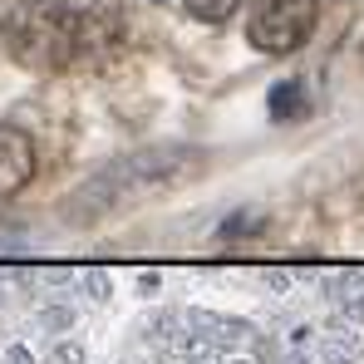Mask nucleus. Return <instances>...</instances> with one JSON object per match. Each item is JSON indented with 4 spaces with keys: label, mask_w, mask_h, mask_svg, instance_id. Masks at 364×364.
Segmentation results:
<instances>
[{
    "label": "nucleus",
    "mask_w": 364,
    "mask_h": 364,
    "mask_svg": "<svg viewBox=\"0 0 364 364\" xmlns=\"http://www.w3.org/2000/svg\"><path fill=\"white\" fill-rule=\"evenodd\" d=\"M237 5H242V0H187V15L202 20V25H222V20L237 15Z\"/></svg>",
    "instance_id": "5"
},
{
    "label": "nucleus",
    "mask_w": 364,
    "mask_h": 364,
    "mask_svg": "<svg viewBox=\"0 0 364 364\" xmlns=\"http://www.w3.org/2000/svg\"><path fill=\"white\" fill-rule=\"evenodd\" d=\"M5 55L30 74L99 69L128 45V15L114 0H20L0 20Z\"/></svg>",
    "instance_id": "1"
},
{
    "label": "nucleus",
    "mask_w": 364,
    "mask_h": 364,
    "mask_svg": "<svg viewBox=\"0 0 364 364\" xmlns=\"http://www.w3.org/2000/svg\"><path fill=\"white\" fill-rule=\"evenodd\" d=\"M315 20H320V0H251L246 40L261 55H291L310 40Z\"/></svg>",
    "instance_id": "2"
},
{
    "label": "nucleus",
    "mask_w": 364,
    "mask_h": 364,
    "mask_svg": "<svg viewBox=\"0 0 364 364\" xmlns=\"http://www.w3.org/2000/svg\"><path fill=\"white\" fill-rule=\"evenodd\" d=\"M35 178V143L25 128L15 123H0V207Z\"/></svg>",
    "instance_id": "3"
},
{
    "label": "nucleus",
    "mask_w": 364,
    "mask_h": 364,
    "mask_svg": "<svg viewBox=\"0 0 364 364\" xmlns=\"http://www.w3.org/2000/svg\"><path fill=\"white\" fill-rule=\"evenodd\" d=\"M271 114H276V119L286 123H301L305 114H310V99H305V84L301 79H286V84H276V89H271Z\"/></svg>",
    "instance_id": "4"
}]
</instances>
